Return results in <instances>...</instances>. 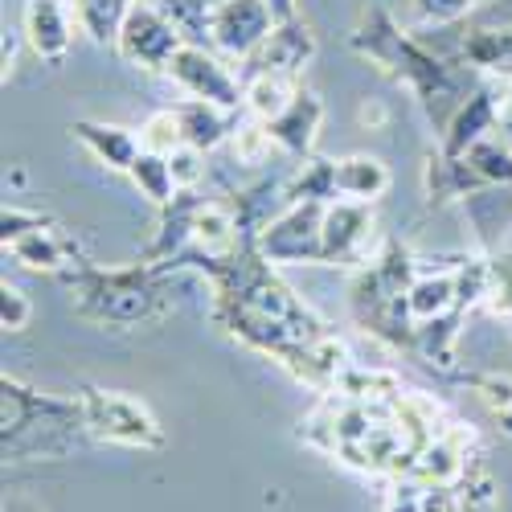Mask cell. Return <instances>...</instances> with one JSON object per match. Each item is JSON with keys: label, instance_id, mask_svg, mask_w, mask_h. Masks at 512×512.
<instances>
[{"label": "cell", "instance_id": "1", "mask_svg": "<svg viewBox=\"0 0 512 512\" xmlns=\"http://www.w3.org/2000/svg\"><path fill=\"white\" fill-rule=\"evenodd\" d=\"M115 41H119V54L132 66L168 70L173 54L185 46V33L160 9V0H127V13L119 21Z\"/></svg>", "mask_w": 512, "mask_h": 512}, {"label": "cell", "instance_id": "2", "mask_svg": "<svg viewBox=\"0 0 512 512\" xmlns=\"http://www.w3.org/2000/svg\"><path fill=\"white\" fill-rule=\"evenodd\" d=\"M164 74L173 78L181 91H189L193 99L213 103V107H222V111H230V107L242 103L238 78H234L218 58H213V54H205L201 46H189V41L173 54V62H168Z\"/></svg>", "mask_w": 512, "mask_h": 512}, {"label": "cell", "instance_id": "3", "mask_svg": "<svg viewBox=\"0 0 512 512\" xmlns=\"http://www.w3.org/2000/svg\"><path fill=\"white\" fill-rule=\"evenodd\" d=\"M275 25H279V17H275V9L267 5V0H222V5H213L209 37L218 41L226 54L250 58L267 41V33Z\"/></svg>", "mask_w": 512, "mask_h": 512}, {"label": "cell", "instance_id": "4", "mask_svg": "<svg viewBox=\"0 0 512 512\" xmlns=\"http://www.w3.org/2000/svg\"><path fill=\"white\" fill-rule=\"evenodd\" d=\"M87 422H91L95 435H103L111 443H127V447H156L160 443L152 414L123 394L87 390Z\"/></svg>", "mask_w": 512, "mask_h": 512}, {"label": "cell", "instance_id": "5", "mask_svg": "<svg viewBox=\"0 0 512 512\" xmlns=\"http://www.w3.org/2000/svg\"><path fill=\"white\" fill-rule=\"evenodd\" d=\"M25 41H29V50L46 62H62L70 54L74 25L66 17L62 0H29L25 5Z\"/></svg>", "mask_w": 512, "mask_h": 512}, {"label": "cell", "instance_id": "6", "mask_svg": "<svg viewBox=\"0 0 512 512\" xmlns=\"http://www.w3.org/2000/svg\"><path fill=\"white\" fill-rule=\"evenodd\" d=\"M312 54H316V41H312L308 25H300V21H279V25L267 33L263 46L250 54V62L263 66V70H279V74H300Z\"/></svg>", "mask_w": 512, "mask_h": 512}, {"label": "cell", "instance_id": "7", "mask_svg": "<svg viewBox=\"0 0 512 512\" xmlns=\"http://www.w3.org/2000/svg\"><path fill=\"white\" fill-rule=\"evenodd\" d=\"M316 123H320V99H316L312 91H300L279 119L267 123V132H271V140H275L279 148L304 156V152L312 148V140H316Z\"/></svg>", "mask_w": 512, "mask_h": 512}, {"label": "cell", "instance_id": "8", "mask_svg": "<svg viewBox=\"0 0 512 512\" xmlns=\"http://www.w3.org/2000/svg\"><path fill=\"white\" fill-rule=\"evenodd\" d=\"M74 136L87 144L103 164H111V168H132L136 164V156L144 152V144H140V136H132L127 127H103V123H78L74 127Z\"/></svg>", "mask_w": 512, "mask_h": 512}, {"label": "cell", "instance_id": "9", "mask_svg": "<svg viewBox=\"0 0 512 512\" xmlns=\"http://www.w3.org/2000/svg\"><path fill=\"white\" fill-rule=\"evenodd\" d=\"M295 95H300V91L291 87V74H279V70H259L254 78H246V87H242V103H246V111H250V115H259L263 123L279 119V115L291 107Z\"/></svg>", "mask_w": 512, "mask_h": 512}, {"label": "cell", "instance_id": "10", "mask_svg": "<svg viewBox=\"0 0 512 512\" xmlns=\"http://www.w3.org/2000/svg\"><path fill=\"white\" fill-rule=\"evenodd\" d=\"M369 238V213L361 205H336L324 213V238H320V250L328 254H340V259H349L357 254V246Z\"/></svg>", "mask_w": 512, "mask_h": 512}, {"label": "cell", "instance_id": "11", "mask_svg": "<svg viewBox=\"0 0 512 512\" xmlns=\"http://www.w3.org/2000/svg\"><path fill=\"white\" fill-rule=\"evenodd\" d=\"M332 173H336V193H345L353 201H373L390 185L386 164L373 160V156H349V160L332 164Z\"/></svg>", "mask_w": 512, "mask_h": 512}, {"label": "cell", "instance_id": "12", "mask_svg": "<svg viewBox=\"0 0 512 512\" xmlns=\"http://www.w3.org/2000/svg\"><path fill=\"white\" fill-rule=\"evenodd\" d=\"M455 304V279L451 275H431V279H418L406 291V312L414 320H439L447 308Z\"/></svg>", "mask_w": 512, "mask_h": 512}, {"label": "cell", "instance_id": "13", "mask_svg": "<svg viewBox=\"0 0 512 512\" xmlns=\"http://www.w3.org/2000/svg\"><path fill=\"white\" fill-rule=\"evenodd\" d=\"M189 234H193V242L205 254H226L234 246V218L226 209H218V205H205V209L193 213Z\"/></svg>", "mask_w": 512, "mask_h": 512}, {"label": "cell", "instance_id": "14", "mask_svg": "<svg viewBox=\"0 0 512 512\" xmlns=\"http://www.w3.org/2000/svg\"><path fill=\"white\" fill-rule=\"evenodd\" d=\"M132 181L144 189V197H152L156 205H164L168 197H177V181H173V164L168 156H156V152H140L136 164L127 168Z\"/></svg>", "mask_w": 512, "mask_h": 512}, {"label": "cell", "instance_id": "15", "mask_svg": "<svg viewBox=\"0 0 512 512\" xmlns=\"http://www.w3.org/2000/svg\"><path fill=\"white\" fill-rule=\"evenodd\" d=\"M181 123H185V140L193 148H213L222 136H226V119H222V107H213V103H185L181 107Z\"/></svg>", "mask_w": 512, "mask_h": 512}, {"label": "cell", "instance_id": "16", "mask_svg": "<svg viewBox=\"0 0 512 512\" xmlns=\"http://www.w3.org/2000/svg\"><path fill=\"white\" fill-rule=\"evenodd\" d=\"M140 144L144 152H156V156H173L177 148H185V123H181V111H156L144 127H140Z\"/></svg>", "mask_w": 512, "mask_h": 512}, {"label": "cell", "instance_id": "17", "mask_svg": "<svg viewBox=\"0 0 512 512\" xmlns=\"http://www.w3.org/2000/svg\"><path fill=\"white\" fill-rule=\"evenodd\" d=\"M13 254H17V263H25L33 271H54L62 263V246L46 230H29V234L13 238Z\"/></svg>", "mask_w": 512, "mask_h": 512}, {"label": "cell", "instance_id": "18", "mask_svg": "<svg viewBox=\"0 0 512 512\" xmlns=\"http://www.w3.org/2000/svg\"><path fill=\"white\" fill-rule=\"evenodd\" d=\"M467 58H476L488 70H508L512 74V33L480 29L472 41H467Z\"/></svg>", "mask_w": 512, "mask_h": 512}, {"label": "cell", "instance_id": "19", "mask_svg": "<svg viewBox=\"0 0 512 512\" xmlns=\"http://www.w3.org/2000/svg\"><path fill=\"white\" fill-rule=\"evenodd\" d=\"M275 148V140H271V132H267V123L263 127H238L234 132V156L242 160V164H263L267 160V152Z\"/></svg>", "mask_w": 512, "mask_h": 512}, {"label": "cell", "instance_id": "20", "mask_svg": "<svg viewBox=\"0 0 512 512\" xmlns=\"http://www.w3.org/2000/svg\"><path fill=\"white\" fill-rule=\"evenodd\" d=\"M168 164H173V181H177V189H189V185L201 181V148L185 144V148H177L173 156H168Z\"/></svg>", "mask_w": 512, "mask_h": 512}, {"label": "cell", "instance_id": "21", "mask_svg": "<svg viewBox=\"0 0 512 512\" xmlns=\"http://www.w3.org/2000/svg\"><path fill=\"white\" fill-rule=\"evenodd\" d=\"M0 320H5L9 332H21L29 324V300L9 283H5V291H0Z\"/></svg>", "mask_w": 512, "mask_h": 512}, {"label": "cell", "instance_id": "22", "mask_svg": "<svg viewBox=\"0 0 512 512\" xmlns=\"http://www.w3.org/2000/svg\"><path fill=\"white\" fill-rule=\"evenodd\" d=\"M476 390H480V398H484L488 410L512 414V381L508 377H484V381H476Z\"/></svg>", "mask_w": 512, "mask_h": 512}, {"label": "cell", "instance_id": "23", "mask_svg": "<svg viewBox=\"0 0 512 512\" xmlns=\"http://www.w3.org/2000/svg\"><path fill=\"white\" fill-rule=\"evenodd\" d=\"M414 5L426 21H455V17H463L467 9H472L476 0H414Z\"/></svg>", "mask_w": 512, "mask_h": 512}, {"label": "cell", "instance_id": "24", "mask_svg": "<svg viewBox=\"0 0 512 512\" xmlns=\"http://www.w3.org/2000/svg\"><path fill=\"white\" fill-rule=\"evenodd\" d=\"M496 127H500V144L512 152V103L504 99V107L496 111Z\"/></svg>", "mask_w": 512, "mask_h": 512}, {"label": "cell", "instance_id": "25", "mask_svg": "<svg viewBox=\"0 0 512 512\" xmlns=\"http://www.w3.org/2000/svg\"><path fill=\"white\" fill-rule=\"evenodd\" d=\"M361 123H386V111L377 103H361Z\"/></svg>", "mask_w": 512, "mask_h": 512}, {"label": "cell", "instance_id": "26", "mask_svg": "<svg viewBox=\"0 0 512 512\" xmlns=\"http://www.w3.org/2000/svg\"><path fill=\"white\" fill-rule=\"evenodd\" d=\"M267 5L275 9L279 21H291V13H295V0H267Z\"/></svg>", "mask_w": 512, "mask_h": 512}, {"label": "cell", "instance_id": "27", "mask_svg": "<svg viewBox=\"0 0 512 512\" xmlns=\"http://www.w3.org/2000/svg\"><path fill=\"white\" fill-rule=\"evenodd\" d=\"M508 103H512V91H508Z\"/></svg>", "mask_w": 512, "mask_h": 512}]
</instances>
